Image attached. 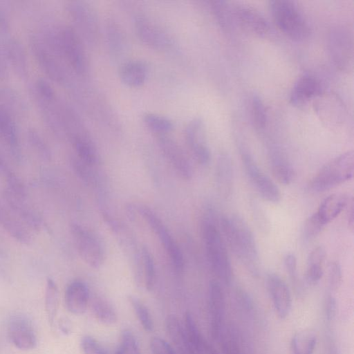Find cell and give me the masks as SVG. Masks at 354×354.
<instances>
[{"label":"cell","instance_id":"cell-55","mask_svg":"<svg viewBox=\"0 0 354 354\" xmlns=\"http://www.w3.org/2000/svg\"><path fill=\"white\" fill-rule=\"evenodd\" d=\"M326 354H339L336 345L330 339H329V342L328 344Z\"/></svg>","mask_w":354,"mask_h":354},{"label":"cell","instance_id":"cell-42","mask_svg":"<svg viewBox=\"0 0 354 354\" xmlns=\"http://www.w3.org/2000/svg\"><path fill=\"white\" fill-rule=\"evenodd\" d=\"M218 342L221 344L223 354H245L242 350L240 341L232 328L226 330L225 328Z\"/></svg>","mask_w":354,"mask_h":354},{"label":"cell","instance_id":"cell-41","mask_svg":"<svg viewBox=\"0 0 354 354\" xmlns=\"http://www.w3.org/2000/svg\"><path fill=\"white\" fill-rule=\"evenodd\" d=\"M115 354H141L137 338L130 329L125 328L122 331Z\"/></svg>","mask_w":354,"mask_h":354},{"label":"cell","instance_id":"cell-52","mask_svg":"<svg viewBox=\"0 0 354 354\" xmlns=\"http://www.w3.org/2000/svg\"><path fill=\"white\" fill-rule=\"evenodd\" d=\"M6 57L5 55L4 48L0 47V77L6 76L7 72L6 66Z\"/></svg>","mask_w":354,"mask_h":354},{"label":"cell","instance_id":"cell-46","mask_svg":"<svg viewBox=\"0 0 354 354\" xmlns=\"http://www.w3.org/2000/svg\"><path fill=\"white\" fill-rule=\"evenodd\" d=\"M28 140L35 150L44 159H49L50 151L43 138L37 132L30 131L28 132Z\"/></svg>","mask_w":354,"mask_h":354},{"label":"cell","instance_id":"cell-21","mask_svg":"<svg viewBox=\"0 0 354 354\" xmlns=\"http://www.w3.org/2000/svg\"><path fill=\"white\" fill-rule=\"evenodd\" d=\"M89 290L87 285L81 280H74L66 287L64 294L65 305L67 310L74 315H82L89 301Z\"/></svg>","mask_w":354,"mask_h":354},{"label":"cell","instance_id":"cell-13","mask_svg":"<svg viewBox=\"0 0 354 354\" xmlns=\"http://www.w3.org/2000/svg\"><path fill=\"white\" fill-rule=\"evenodd\" d=\"M208 310L212 337L219 341L225 330V297L223 289L216 281H212L209 285Z\"/></svg>","mask_w":354,"mask_h":354},{"label":"cell","instance_id":"cell-50","mask_svg":"<svg viewBox=\"0 0 354 354\" xmlns=\"http://www.w3.org/2000/svg\"><path fill=\"white\" fill-rule=\"evenodd\" d=\"M337 313V302L332 295H328L325 301V315L328 322L333 321Z\"/></svg>","mask_w":354,"mask_h":354},{"label":"cell","instance_id":"cell-15","mask_svg":"<svg viewBox=\"0 0 354 354\" xmlns=\"http://www.w3.org/2000/svg\"><path fill=\"white\" fill-rule=\"evenodd\" d=\"M135 30L140 41L147 47L157 50H167L171 46V39L161 28L145 17H138Z\"/></svg>","mask_w":354,"mask_h":354},{"label":"cell","instance_id":"cell-10","mask_svg":"<svg viewBox=\"0 0 354 354\" xmlns=\"http://www.w3.org/2000/svg\"><path fill=\"white\" fill-rule=\"evenodd\" d=\"M140 213L148 225L158 236L171 264L177 273L184 270V258L177 243L175 241L167 227L157 214L147 207H140Z\"/></svg>","mask_w":354,"mask_h":354},{"label":"cell","instance_id":"cell-31","mask_svg":"<svg viewBox=\"0 0 354 354\" xmlns=\"http://www.w3.org/2000/svg\"><path fill=\"white\" fill-rule=\"evenodd\" d=\"M326 252L322 246L315 248L309 254L307 260L306 277L310 284L319 281L324 274V266Z\"/></svg>","mask_w":354,"mask_h":354},{"label":"cell","instance_id":"cell-9","mask_svg":"<svg viewBox=\"0 0 354 354\" xmlns=\"http://www.w3.org/2000/svg\"><path fill=\"white\" fill-rule=\"evenodd\" d=\"M71 233L77 251L90 267L99 268L104 262V252L100 241L78 223L71 225Z\"/></svg>","mask_w":354,"mask_h":354},{"label":"cell","instance_id":"cell-45","mask_svg":"<svg viewBox=\"0 0 354 354\" xmlns=\"http://www.w3.org/2000/svg\"><path fill=\"white\" fill-rule=\"evenodd\" d=\"M80 346L84 354H108L104 346L90 335H84L82 337Z\"/></svg>","mask_w":354,"mask_h":354},{"label":"cell","instance_id":"cell-7","mask_svg":"<svg viewBox=\"0 0 354 354\" xmlns=\"http://www.w3.org/2000/svg\"><path fill=\"white\" fill-rule=\"evenodd\" d=\"M239 151L246 176L256 191L265 201L278 203L281 192L275 183L261 169L248 147L241 145Z\"/></svg>","mask_w":354,"mask_h":354},{"label":"cell","instance_id":"cell-11","mask_svg":"<svg viewBox=\"0 0 354 354\" xmlns=\"http://www.w3.org/2000/svg\"><path fill=\"white\" fill-rule=\"evenodd\" d=\"M30 45L34 56L44 72L52 80L64 83L67 78L66 71L43 37H32Z\"/></svg>","mask_w":354,"mask_h":354},{"label":"cell","instance_id":"cell-40","mask_svg":"<svg viewBox=\"0 0 354 354\" xmlns=\"http://www.w3.org/2000/svg\"><path fill=\"white\" fill-rule=\"evenodd\" d=\"M250 114L254 126L259 129H263L267 122V112L265 105L257 95H253L250 100Z\"/></svg>","mask_w":354,"mask_h":354},{"label":"cell","instance_id":"cell-49","mask_svg":"<svg viewBox=\"0 0 354 354\" xmlns=\"http://www.w3.org/2000/svg\"><path fill=\"white\" fill-rule=\"evenodd\" d=\"M284 266L292 283H298L297 263L296 257L292 254H287L284 257Z\"/></svg>","mask_w":354,"mask_h":354},{"label":"cell","instance_id":"cell-22","mask_svg":"<svg viewBox=\"0 0 354 354\" xmlns=\"http://www.w3.org/2000/svg\"><path fill=\"white\" fill-rule=\"evenodd\" d=\"M0 137L17 158L20 156L18 131L9 109L0 103Z\"/></svg>","mask_w":354,"mask_h":354},{"label":"cell","instance_id":"cell-43","mask_svg":"<svg viewBox=\"0 0 354 354\" xmlns=\"http://www.w3.org/2000/svg\"><path fill=\"white\" fill-rule=\"evenodd\" d=\"M142 255L145 270V283L146 288L151 291L153 289L156 280L155 264L153 259L147 248H142Z\"/></svg>","mask_w":354,"mask_h":354},{"label":"cell","instance_id":"cell-36","mask_svg":"<svg viewBox=\"0 0 354 354\" xmlns=\"http://www.w3.org/2000/svg\"><path fill=\"white\" fill-rule=\"evenodd\" d=\"M187 335L198 354H201L207 340L203 337L198 327L189 312L185 315L184 325Z\"/></svg>","mask_w":354,"mask_h":354},{"label":"cell","instance_id":"cell-44","mask_svg":"<svg viewBox=\"0 0 354 354\" xmlns=\"http://www.w3.org/2000/svg\"><path fill=\"white\" fill-rule=\"evenodd\" d=\"M324 226L319 221L316 214L313 213L304 223L302 235L306 241H310L316 237Z\"/></svg>","mask_w":354,"mask_h":354},{"label":"cell","instance_id":"cell-54","mask_svg":"<svg viewBox=\"0 0 354 354\" xmlns=\"http://www.w3.org/2000/svg\"><path fill=\"white\" fill-rule=\"evenodd\" d=\"M201 354H218L216 350L207 342L201 351Z\"/></svg>","mask_w":354,"mask_h":354},{"label":"cell","instance_id":"cell-25","mask_svg":"<svg viewBox=\"0 0 354 354\" xmlns=\"http://www.w3.org/2000/svg\"><path fill=\"white\" fill-rule=\"evenodd\" d=\"M165 328L169 339L180 354H198L187 335L184 326L176 315L167 316Z\"/></svg>","mask_w":354,"mask_h":354},{"label":"cell","instance_id":"cell-38","mask_svg":"<svg viewBox=\"0 0 354 354\" xmlns=\"http://www.w3.org/2000/svg\"><path fill=\"white\" fill-rule=\"evenodd\" d=\"M45 306L48 322L53 324L57 310L58 290L56 283L50 278L46 281Z\"/></svg>","mask_w":354,"mask_h":354},{"label":"cell","instance_id":"cell-37","mask_svg":"<svg viewBox=\"0 0 354 354\" xmlns=\"http://www.w3.org/2000/svg\"><path fill=\"white\" fill-rule=\"evenodd\" d=\"M128 299L143 329L147 332H151L154 325L147 307L135 296L129 295Z\"/></svg>","mask_w":354,"mask_h":354},{"label":"cell","instance_id":"cell-39","mask_svg":"<svg viewBox=\"0 0 354 354\" xmlns=\"http://www.w3.org/2000/svg\"><path fill=\"white\" fill-rule=\"evenodd\" d=\"M211 10L218 23L223 28H227L233 21L232 10L224 1H212L209 2Z\"/></svg>","mask_w":354,"mask_h":354},{"label":"cell","instance_id":"cell-28","mask_svg":"<svg viewBox=\"0 0 354 354\" xmlns=\"http://www.w3.org/2000/svg\"><path fill=\"white\" fill-rule=\"evenodd\" d=\"M216 179L218 190L224 197H229L233 189L234 171L232 160L226 154H221L217 161Z\"/></svg>","mask_w":354,"mask_h":354},{"label":"cell","instance_id":"cell-26","mask_svg":"<svg viewBox=\"0 0 354 354\" xmlns=\"http://www.w3.org/2000/svg\"><path fill=\"white\" fill-rule=\"evenodd\" d=\"M146 64L139 60H129L122 63L119 69L121 82L131 88H139L145 84L148 77Z\"/></svg>","mask_w":354,"mask_h":354},{"label":"cell","instance_id":"cell-34","mask_svg":"<svg viewBox=\"0 0 354 354\" xmlns=\"http://www.w3.org/2000/svg\"><path fill=\"white\" fill-rule=\"evenodd\" d=\"M93 313L100 322L106 325L115 324L118 320V315L113 305L100 297L93 299L92 301Z\"/></svg>","mask_w":354,"mask_h":354},{"label":"cell","instance_id":"cell-48","mask_svg":"<svg viewBox=\"0 0 354 354\" xmlns=\"http://www.w3.org/2000/svg\"><path fill=\"white\" fill-rule=\"evenodd\" d=\"M342 279V268L337 261H333L328 267V281L331 290H336L340 286Z\"/></svg>","mask_w":354,"mask_h":354},{"label":"cell","instance_id":"cell-16","mask_svg":"<svg viewBox=\"0 0 354 354\" xmlns=\"http://www.w3.org/2000/svg\"><path fill=\"white\" fill-rule=\"evenodd\" d=\"M158 145L176 173L185 180L190 179L192 176V166L178 143L168 136L162 135L158 138Z\"/></svg>","mask_w":354,"mask_h":354},{"label":"cell","instance_id":"cell-3","mask_svg":"<svg viewBox=\"0 0 354 354\" xmlns=\"http://www.w3.org/2000/svg\"><path fill=\"white\" fill-rule=\"evenodd\" d=\"M202 235L206 256L212 271L221 281L229 285L233 274L231 261L225 240L212 219L207 218L204 220Z\"/></svg>","mask_w":354,"mask_h":354},{"label":"cell","instance_id":"cell-19","mask_svg":"<svg viewBox=\"0 0 354 354\" xmlns=\"http://www.w3.org/2000/svg\"><path fill=\"white\" fill-rule=\"evenodd\" d=\"M331 55L336 65L342 69L349 68L353 63V42L348 32L337 28L330 37Z\"/></svg>","mask_w":354,"mask_h":354},{"label":"cell","instance_id":"cell-56","mask_svg":"<svg viewBox=\"0 0 354 354\" xmlns=\"http://www.w3.org/2000/svg\"><path fill=\"white\" fill-rule=\"evenodd\" d=\"M0 169H4L3 161L1 157H0Z\"/></svg>","mask_w":354,"mask_h":354},{"label":"cell","instance_id":"cell-51","mask_svg":"<svg viewBox=\"0 0 354 354\" xmlns=\"http://www.w3.org/2000/svg\"><path fill=\"white\" fill-rule=\"evenodd\" d=\"M348 209L347 212V223L348 225V227L351 230H353V226H354V210H353V200L351 198V200L349 201L348 204Z\"/></svg>","mask_w":354,"mask_h":354},{"label":"cell","instance_id":"cell-18","mask_svg":"<svg viewBox=\"0 0 354 354\" xmlns=\"http://www.w3.org/2000/svg\"><path fill=\"white\" fill-rule=\"evenodd\" d=\"M266 286L277 316L285 319L292 308V297L288 285L278 274L269 273L266 277Z\"/></svg>","mask_w":354,"mask_h":354},{"label":"cell","instance_id":"cell-27","mask_svg":"<svg viewBox=\"0 0 354 354\" xmlns=\"http://www.w3.org/2000/svg\"><path fill=\"white\" fill-rule=\"evenodd\" d=\"M71 142L78 160L90 167L97 164L99 159L97 149L85 132L77 131L73 133Z\"/></svg>","mask_w":354,"mask_h":354},{"label":"cell","instance_id":"cell-17","mask_svg":"<svg viewBox=\"0 0 354 354\" xmlns=\"http://www.w3.org/2000/svg\"><path fill=\"white\" fill-rule=\"evenodd\" d=\"M11 342L21 350H30L37 344V335L31 322L23 315L12 316L8 324Z\"/></svg>","mask_w":354,"mask_h":354},{"label":"cell","instance_id":"cell-30","mask_svg":"<svg viewBox=\"0 0 354 354\" xmlns=\"http://www.w3.org/2000/svg\"><path fill=\"white\" fill-rule=\"evenodd\" d=\"M270 168L273 177L281 184L289 185L295 178V171L288 160L279 153L270 156Z\"/></svg>","mask_w":354,"mask_h":354},{"label":"cell","instance_id":"cell-5","mask_svg":"<svg viewBox=\"0 0 354 354\" xmlns=\"http://www.w3.org/2000/svg\"><path fill=\"white\" fill-rule=\"evenodd\" d=\"M270 7L274 23L287 37L295 41L308 37V24L294 1L274 0L270 2Z\"/></svg>","mask_w":354,"mask_h":354},{"label":"cell","instance_id":"cell-2","mask_svg":"<svg viewBox=\"0 0 354 354\" xmlns=\"http://www.w3.org/2000/svg\"><path fill=\"white\" fill-rule=\"evenodd\" d=\"M43 37L56 55L63 57L77 75H86L89 62L84 43L74 28L57 26L48 30Z\"/></svg>","mask_w":354,"mask_h":354},{"label":"cell","instance_id":"cell-1","mask_svg":"<svg viewBox=\"0 0 354 354\" xmlns=\"http://www.w3.org/2000/svg\"><path fill=\"white\" fill-rule=\"evenodd\" d=\"M220 227L234 254L252 275L257 276L260 270L259 250L247 223L236 214L224 216L221 218Z\"/></svg>","mask_w":354,"mask_h":354},{"label":"cell","instance_id":"cell-12","mask_svg":"<svg viewBox=\"0 0 354 354\" xmlns=\"http://www.w3.org/2000/svg\"><path fill=\"white\" fill-rule=\"evenodd\" d=\"M185 138L196 160L202 165H207L211 155L206 140L205 124L201 118H195L189 121L185 128Z\"/></svg>","mask_w":354,"mask_h":354},{"label":"cell","instance_id":"cell-33","mask_svg":"<svg viewBox=\"0 0 354 354\" xmlns=\"http://www.w3.org/2000/svg\"><path fill=\"white\" fill-rule=\"evenodd\" d=\"M106 36L109 49L115 57L120 55L125 48L124 32L114 19H109L106 24Z\"/></svg>","mask_w":354,"mask_h":354},{"label":"cell","instance_id":"cell-23","mask_svg":"<svg viewBox=\"0 0 354 354\" xmlns=\"http://www.w3.org/2000/svg\"><path fill=\"white\" fill-rule=\"evenodd\" d=\"M322 93L319 81L313 75H304L294 84L290 102L294 104H301L319 96Z\"/></svg>","mask_w":354,"mask_h":354},{"label":"cell","instance_id":"cell-47","mask_svg":"<svg viewBox=\"0 0 354 354\" xmlns=\"http://www.w3.org/2000/svg\"><path fill=\"white\" fill-rule=\"evenodd\" d=\"M149 345L153 354H176L173 347L161 337H152L150 339Z\"/></svg>","mask_w":354,"mask_h":354},{"label":"cell","instance_id":"cell-20","mask_svg":"<svg viewBox=\"0 0 354 354\" xmlns=\"http://www.w3.org/2000/svg\"><path fill=\"white\" fill-rule=\"evenodd\" d=\"M0 224L15 240L28 245L32 242L29 227L11 210L6 203L0 201Z\"/></svg>","mask_w":354,"mask_h":354},{"label":"cell","instance_id":"cell-14","mask_svg":"<svg viewBox=\"0 0 354 354\" xmlns=\"http://www.w3.org/2000/svg\"><path fill=\"white\" fill-rule=\"evenodd\" d=\"M233 21L248 32L258 37L266 36L270 26L266 19L254 8L238 4L232 8Z\"/></svg>","mask_w":354,"mask_h":354},{"label":"cell","instance_id":"cell-8","mask_svg":"<svg viewBox=\"0 0 354 354\" xmlns=\"http://www.w3.org/2000/svg\"><path fill=\"white\" fill-rule=\"evenodd\" d=\"M68 12L84 43L94 46L100 37L99 22L95 10L82 1H73L67 5Z\"/></svg>","mask_w":354,"mask_h":354},{"label":"cell","instance_id":"cell-32","mask_svg":"<svg viewBox=\"0 0 354 354\" xmlns=\"http://www.w3.org/2000/svg\"><path fill=\"white\" fill-rule=\"evenodd\" d=\"M317 335L313 330L296 333L290 342L291 354H313L317 344Z\"/></svg>","mask_w":354,"mask_h":354},{"label":"cell","instance_id":"cell-53","mask_svg":"<svg viewBox=\"0 0 354 354\" xmlns=\"http://www.w3.org/2000/svg\"><path fill=\"white\" fill-rule=\"evenodd\" d=\"M59 327L61 330L64 334L68 335L71 331V325L67 319H64L61 320V322H59Z\"/></svg>","mask_w":354,"mask_h":354},{"label":"cell","instance_id":"cell-6","mask_svg":"<svg viewBox=\"0 0 354 354\" xmlns=\"http://www.w3.org/2000/svg\"><path fill=\"white\" fill-rule=\"evenodd\" d=\"M354 170L353 151L334 158L315 175L310 183L313 192H321L335 187L352 178Z\"/></svg>","mask_w":354,"mask_h":354},{"label":"cell","instance_id":"cell-35","mask_svg":"<svg viewBox=\"0 0 354 354\" xmlns=\"http://www.w3.org/2000/svg\"><path fill=\"white\" fill-rule=\"evenodd\" d=\"M142 122L149 130L159 136L167 135L174 129V122L170 118L156 113H144Z\"/></svg>","mask_w":354,"mask_h":354},{"label":"cell","instance_id":"cell-24","mask_svg":"<svg viewBox=\"0 0 354 354\" xmlns=\"http://www.w3.org/2000/svg\"><path fill=\"white\" fill-rule=\"evenodd\" d=\"M349 201V198L345 194L335 193L330 194L321 202L315 214L325 227L341 213L344 208L348 205Z\"/></svg>","mask_w":354,"mask_h":354},{"label":"cell","instance_id":"cell-4","mask_svg":"<svg viewBox=\"0 0 354 354\" xmlns=\"http://www.w3.org/2000/svg\"><path fill=\"white\" fill-rule=\"evenodd\" d=\"M6 176L4 202L30 230H40L42 219L33 207L24 185L10 172H8Z\"/></svg>","mask_w":354,"mask_h":354},{"label":"cell","instance_id":"cell-29","mask_svg":"<svg viewBox=\"0 0 354 354\" xmlns=\"http://www.w3.org/2000/svg\"><path fill=\"white\" fill-rule=\"evenodd\" d=\"M6 44L4 51L6 58L20 77H26L28 66L26 55L21 43L15 39H10Z\"/></svg>","mask_w":354,"mask_h":354}]
</instances>
